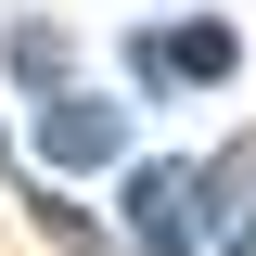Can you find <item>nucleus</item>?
<instances>
[{"label": "nucleus", "instance_id": "1", "mask_svg": "<svg viewBox=\"0 0 256 256\" xmlns=\"http://www.w3.org/2000/svg\"><path fill=\"white\" fill-rule=\"evenodd\" d=\"M128 244H154V256L205 244V166H141L128 180Z\"/></svg>", "mask_w": 256, "mask_h": 256}, {"label": "nucleus", "instance_id": "5", "mask_svg": "<svg viewBox=\"0 0 256 256\" xmlns=\"http://www.w3.org/2000/svg\"><path fill=\"white\" fill-rule=\"evenodd\" d=\"M244 192H256V141H230V154L205 166V205H244Z\"/></svg>", "mask_w": 256, "mask_h": 256}, {"label": "nucleus", "instance_id": "2", "mask_svg": "<svg viewBox=\"0 0 256 256\" xmlns=\"http://www.w3.org/2000/svg\"><path fill=\"white\" fill-rule=\"evenodd\" d=\"M128 64H141V77H180V90H218V77H230V64H244V38H230V26H141V52H128Z\"/></svg>", "mask_w": 256, "mask_h": 256}, {"label": "nucleus", "instance_id": "6", "mask_svg": "<svg viewBox=\"0 0 256 256\" xmlns=\"http://www.w3.org/2000/svg\"><path fill=\"white\" fill-rule=\"evenodd\" d=\"M218 256H256V230H244V244H218Z\"/></svg>", "mask_w": 256, "mask_h": 256}, {"label": "nucleus", "instance_id": "4", "mask_svg": "<svg viewBox=\"0 0 256 256\" xmlns=\"http://www.w3.org/2000/svg\"><path fill=\"white\" fill-rule=\"evenodd\" d=\"M13 77L52 90V77H64V26H13Z\"/></svg>", "mask_w": 256, "mask_h": 256}, {"label": "nucleus", "instance_id": "3", "mask_svg": "<svg viewBox=\"0 0 256 256\" xmlns=\"http://www.w3.org/2000/svg\"><path fill=\"white\" fill-rule=\"evenodd\" d=\"M38 154H52V166H102V154H116V102H90V90H38Z\"/></svg>", "mask_w": 256, "mask_h": 256}]
</instances>
